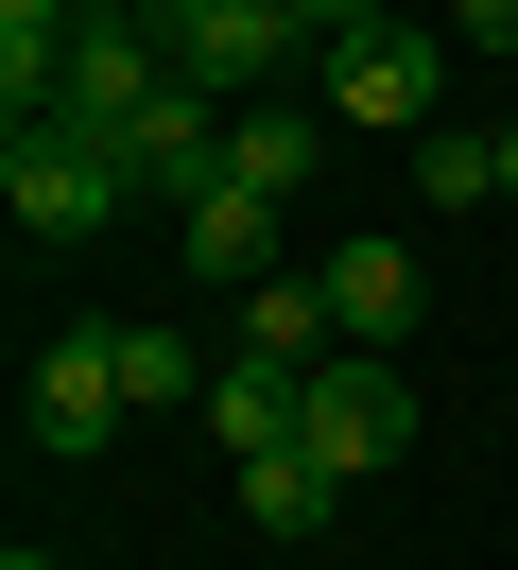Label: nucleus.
<instances>
[{"mask_svg":"<svg viewBox=\"0 0 518 570\" xmlns=\"http://www.w3.org/2000/svg\"><path fill=\"white\" fill-rule=\"evenodd\" d=\"M190 415H207V450H225V466H260V450H294V432H311V381H294V363H242V346H225Z\"/></svg>","mask_w":518,"mask_h":570,"instance_id":"nucleus-6","label":"nucleus"},{"mask_svg":"<svg viewBox=\"0 0 518 570\" xmlns=\"http://www.w3.org/2000/svg\"><path fill=\"white\" fill-rule=\"evenodd\" d=\"M501 208H518V121H501Z\"/></svg>","mask_w":518,"mask_h":570,"instance_id":"nucleus-16","label":"nucleus"},{"mask_svg":"<svg viewBox=\"0 0 518 570\" xmlns=\"http://www.w3.org/2000/svg\"><path fill=\"white\" fill-rule=\"evenodd\" d=\"M121 432H138V397H121V346H104V312H87V328L35 346V450L87 466V450H121Z\"/></svg>","mask_w":518,"mask_h":570,"instance_id":"nucleus-4","label":"nucleus"},{"mask_svg":"<svg viewBox=\"0 0 518 570\" xmlns=\"http://www.w3.org/2000/svg\"><path fill=\"white\" fill-rule=\"evenodd\" d=\"M432 87H449V18H380V36H345L311 70V105L363 121V139H432Z\"/></svg>","mask_w":518,"mask_h":570,"instance_id":"nucleus-2","label":"nucleus"},{"mask_svg":"<svg viewBox=\"0 0 518 570\" xmlns=\"http://www.w3.org/2000/svg\"><path fill=\"white\" fill-rule=\"evenodd\" d=\"M414 208H449V225L501 208V139H449V121H432V139H414Z\"/></svg>","mask_w":518,"mask_h":570,"instance_id":"nucleus-13","label":"nucleus"},{"mask_svg":"<svg viewBox=\"0 0 518 570\" xmlns=\"http://www.w3.org/2000/svg\"><path fill=\"white\" fill-rule=\"evenodd\" d=\"M225 484H242V535H329L345 466H311V450H260V466H225Z\"/></svg>","mask_w":518,"mask_h":570,"instance_id":"nucleus-12","label":"nucleus"},{"mask_svg":"<svg viewBox=\"0 0 518 570\" xmlns=\"http://www.w3.org/2000/svg\"><path fill=\"white\" fill-rule=\"evenodd\" d=\"M0 208H18V243H104L138 190H121V156H104V139H69V121H18V139H0Z\"/></svg>","mask_w":518,"mask_h":570,"instance_id":"nucleus-1","label":"nucleus"},{"mask_svg":"<svg viewBox=\"0 0 518 570\" xmlns=\"http://www.w3.org/2000/svg\"><path fill=\"white\" fill-rule=\"evenodd\" d=\"M104 346H121V397H138V415H190V397H207V346H190V328L104 312Z\"/></svg>","mask_w":518,"mask_h":570,"instance_id":"nucleus-10","label":"nucleus"},{"mask_svg":"<svg viewBox=\"0 0 518 570\" xmlns=\"http://www.w3.org/2000/svg\"><path fill=\"white\" fill-rule=\"evenodd\" d=\"M225 174L260 190V208H294V190L329 174V156H311V105H242V121H225Z\"/></svg>","mask_w":518,"mask_h":570,"instance_id":"nucleus-11","label":"nucleus"},{"mask_svg":"<svg viewBox=\"0 0 518 570\" xmlns=\"http://www.w3.org/2000/svg\"><path fill=\"white\" fill-rule=\"evenodd\" d=\"M329 346H345V328H329V277H311V259H276V277L242 294V363H294V381H311Z\"/></svg>","mask_w":518,"mask_h":570,"instance_id":"nucleus-9","label":"nucleus"},{"mask_svg":"<svg viewBox=\"0 0 518 570\" xmlns=\"http://www.w3.org/2000/svg\"><path fill=\"white\" fill-rule=\"evenodd\" d=\"M449 36H467V52H518V0H449Z\"/></svg>","mask_w":518,"mask_h":570,"instance_id":"nucleus-15","label":"nucleus"},{"mask_svg":"<svg viewBox=\"0 0 518 570\" xmlns=\"http://www.w3.org/2000/svg\"><path fill=\"white\" fill-rule=\"evenodd\" d=\"M311 277H329V328H345V346H398V328L432 312V294H414V243H329Z\"/></svg>","mask_w":518,"mask_h":570,"instance_id":"nucleus-8","label":"nucleus"},{"mask_svg":"<svg viewBox=\"0 0 518 570\" xmlns=\"http://www.w3.org/2000/svg\"><path fill=\"white\" fill-rule=\"evenodd\" d=\"M311 466H345V484H363V466H398L414 450V381H398V346H329L311 363V432H294Z\"/></svg>","mask_w":518,"mask_h":570,"instance_id":"nucleus-3","label":"nucleus"},{"mask_svg":"<svg viewBox=\"0 0 518 570\" xmlns=\"http://www.w3.org/2000/svg\"><path fill=\"white\" fill-rule=\"evenodd\" d=\"M380 18H398V0H294V36H311V70H329L345 36H380Z\"/></svg>","mask_w":518,"mask_h":570,"instance_id":"nucleus-14","label":"nucleus"},{"mask_svg":"<svg viewBox=\"0 0 518 570\" xmlns=\"http://www.w3.org/2000/svg\"><path fill=\"white\" fill-rule=\"evenodd\" d=\"M173 259H190L207 294H260V277H276V208H260L242 174H225V190H190V208H173Z\"/></svg>","mask_w":518,"mask_h":570,"instance_id":"nucleus-7","label":"nucleus"},{"mask_svg":"<svg viewBox=\"0 0 518 570\" xmlns=\"http://www.w3.org/2000/svg\"><path fill=\"white\" fill-rule=\"evenodd\" d=\"M156 87H173V36H156V18H87V36H69V87H52V121H69V139H121V121L156 105Z\"/></svg>","mask_w":518,"mask_h":570,"instance_id":"nucleus-5","label":"nucleus"},{"mask_svg":"<svg viewBox=\"0 0 518 570\" xmlns=\"http://www.w3.org/2000/svg\"><path fill=\"white\" fill-rule=\"evenodd\" d=\"M0 570H69V553H0Z\"/></svg>","mask_w":518,"mask_h":570,"instance_id":"nucleus-17","label":"nucleus"}]
</instances>
